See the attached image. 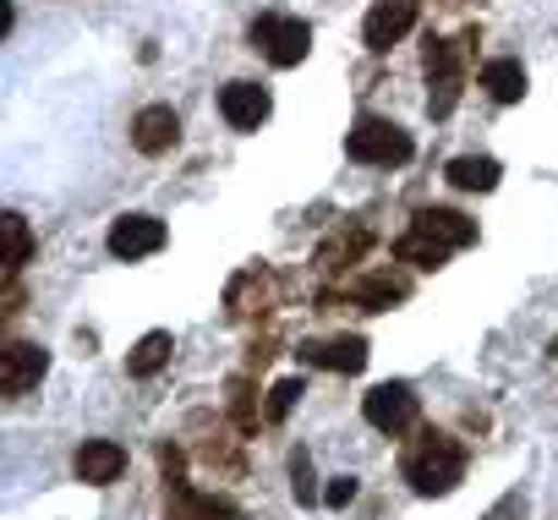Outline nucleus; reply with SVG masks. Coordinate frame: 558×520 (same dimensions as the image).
<instances>
[{
	"label": "nucleus",
	"mask_w": 558,
	"mask_h": 520,
	"mask_svg": "<svg viewBox=\"0 0 558 520\" xmlns=\"http://www.w3.org/2000/svg\"><path fill=\"white\" fill-rule=\"evenodd\" d=\"M405 482L422 493V498H444L465 482V449L449 438V433H422L411 449H405Z\"/></svg>",
	"instance_id": "1"
},
{
	"label": "nucleus",
	"mask_w": 558,
	"mask_h": 520,
	"mask_svg": "<svg viewBox=\"0 0 558 520\" xmlns=\"http://www.w3.org/2000/svg\"><path fill=\"white\" fill-rule=\"evenodd\" d=\"M465 45H476V28L465 39H427L422 50V77H427V116L444 121L460 105V77H465Z\"/></svg>",
	"instance_id": "2"
},
{
	"label": "nucleus",
	"mask_w": 558,
	"mask_h": 520,
	"mask_svg": "<svg viewBox=\"0 0 558 520\" xmlns=\"http://www.w3.org/2000/svg\"><path fill=\"white\" fill-rule=\"evenodd\" d=\"M345 154L356 165H405L411 159V137L384 121V116H356V126L345 132Z\"/></svg>",
	"instance_id": "3"
},
{
	"label": "nucleus",
	"mask_w": 558,
	"mask_h": 520,
	"mask_svg": "<svg viewBox=\"0 0 558 520\" xmlns=\"http://www.w3.org/2000/svg\"><path fill=\"white\" fill-rule=\"evenodd\" d=\"M252 45H257L279 72H291V66L307 61V50H313V28H307L302 17H257V23H252Z\"/></svg>",
	"instance_id": "4"
},
{
	"label": "nucleus",
	"mask_w": 558,
	"mask_h": 520,
	"mask_svg": "<svg viewBox=\"0 0 558 520\" xmlns=\"http://www.w3.org/2000/svg\"><path fill=\"white\" fill-rule=\"evenodd\" d=\"M362 416H367L378 433L400 438V433H411V427H416L422 406H416V389H411V384H378V389L362 400Z\"/></svg>",
	"instance_id": "5"
},
{
	"label": "nucleus",
	"mask_w": 558,
	"mask_h": 520,
	"mask_svg": "<svg viewBox=\"0 0 558 520\" xmlns=\"http://www.w3.org/2000/svg\"><path fill=\"white\" fill-rule=\"evenodd\" d=\"M45 367H50V351H45V346H34V340H12L7 351H0V395H7V400L28 395V389L45 378Z\"/></svg>",
	"instance_id": "6"
},
{
	"label": "nucleus",
	"mask_w": 558,
	"mask_h": 520,
	"mask_svg": "<svg viewBox=\"0 0 558 520\" xmlns=\"http://www.w3.org/2000/svg\"><path fill=\"white\" fill-rule=\"evenodd\" d=\"M411 28H416V0H378V7L367 12V23H362V45H367L373 56H384V50H395Z\"/></svg>",
	"instance_id": "7"
},
{
	"label": "nucleus",
	"mask_w": 558,
	"mask_h": 520,
	"mask_svg": "<svg viewBox=\"0 0 558 520\" xmlns=\"http://www.w3.org/2000/svg\"><path fill=\"white\" fill-rule=\"evenodd\" d=\"M268 110H274V99H268L263 83H225V88H219V116H225L235 132H257V126L268 121Z\"/></svg>",
	"instance_id": "8"
},
{
	"label": "nucleus",
	"mask_w": 558,
	"mask_h": 520,
	"mask_svg": "<svg viewBox=\"0 0 558 520\" xmlns=\"http://www.w3.org/2000/svg\"><path fill=\"white\" fill-rule=\"evenodd\" d=\"M165 246V225L154 219V214H121L116 225H110V252L116 257H148V252H159Z\"/></svg>",
	"instance_id": "9"
},
{
	"label": "nucleus",
	"mask_w": 558,
	"mask_h": 520,
	"mask_svg": "<svg viewBox=\"0 0 558 520\" xmlns=\"http://www.w3.org/2000/svg\"><path fill=\"white\" fill-rule=\"evenodd\" d=\"M302 362L313 367H329V373H362L367 367V340L362 335H335V340H302L296 351Z\"/></svg>",
	"instance_id": "10"
},
{
	"label": "nucleus",
	"mask_w": 558,
	"mask_h": 520,
	"mask_svg": "<svg viewBox=\"0 0 558 520\" xmlns=\"http://www.w3.org/2000/svg\"><path fill=\"white\" fill-rule=\"evenodd\" d=\"M72 471H77V482L105 487V482H116V476L126 471V449H121L116 438H88V444L72 455Z\"/></svg>",
	"instance_id": "11"
},
{
	"label": "nucleus",
	"mask_w": 558,
	"mask_h": 520,
	"mask_svg": "<svg viewBox=\"0 0 558 520\" xmlns=\"http://www.w3.org/2000/svg\"><path fill=\"white\" fill-rule=\"evenodd\" d=\"M175 137H181V121H175L170 105H148V110H137V121H132V143H137V154H165V148H175Z\"/></svg>",
	"instance_id": "12"
},
{
	"label": "nucleus",
	"mask_w": 558,
	"mask_h": 520,
	"mask_svg": "<svg viewBox=\"0 0 558 520\" xmlns=\"http://www.w3.org/2000/svg\"><path fill=\"white\" fill-rule=\"evenodd\" d=\"M170 520H241V509L214 498V493H197V487H186L175 476L170 482Z\"/></svg>",
	"instance_id": "13"
},
{
	"label": "nucleus",
	"mask_w": 558,
	"mask_h": 520,
	"mask_svg": "<svg viewBox=\"0 0 558 520\" xmlns=\"http://www.w3.org/2000/svg\"><path fill=\"white\" fill-rule=\"evenodd\" d=\"M416 230L433 235V241H444L449 252L476 241V219H465L460 208H438V203H433V208H416Z\"/></svg>",
	"instance_id": "14"
},
{
	"label": "nucleus",
	"mask_w": 558,
	"mask_h": 520,
	"mask_svg": "<svg viewBox=\"0 0 558 520\" xmlns=\"http://www.w3.org/2000/svg\"><path fill=\"white\" fill-rule=\"evenodd\" d=\"M405 297H411V280H405V275H389V269L351 286V302H356L362 313H389V307L405 302Z\"/></svg>",
	"instance_id": "15"
},
{
	"label": "nucleus",
	"mask_w": 558,
	"mask_h": 520,
	"mask_svg": "<svg viewBox=\"0 0 558 520\" xmlns=\"http://www.w3.org/2000/svg\"><path fill=\"white\" fill-rule=\"evenodd\" d=\"M367 246H373V230H335L324 246H318V269H329V275H340V269H351V264H362L367 257Z\"/></svg>",
	"instance_id": "16"
},
{
	"label": "nucleus",
	"mask_w": 558,
	"mask_h": 520,
	"mask_svg": "<svg viewBox=\"0 0 558 520\" xmlns=\"http://www.w3.org/2000/svg\"><path fill=\"white\" fill-rule=\"evenodd\" d=\"M449 186H460V192H493L498 186V159H487V154H460V159H449Z\"/></svg>",
	"instance_id": "17"
},
{
	"label": "nucleus",
	"mask_w": 558,
	"mask_h": 520,
	"mask_svg": "<svg viewBox=\"0 0 558 520\" xmlns=\"http://www.w3.org/2000/svg\"><path fill=\"white\" fill-rule=\"evenodd\" d=\"M482 88H487L498 105H520V99H525V66L509 61V56H498V61L482 66Z\"/></svg>",
	"instance_id": "18"
},
{
	"label": "nucleus",
	"mask_w": 558,
	"mask_h": 520,
	"mask_svg": "<svg viewBox=\"0 0 558 520\" xmlns=\"http://www.w3.org/2000/svg\"><path fill=\"white\" fill-rule=\"evenodd\" d=\"M444 257H449V246L433 241V235H422L416 225L395 241V264H411V269H444Z\"/></svg>",
	"instance_id": "19"
},
{
	"label": "nucleus",
	"mask_w": 558,
	"mask_h": 520,
	"mask_svg": "<svg viewBox=\"0 0 558 520\" xmlns=\"http://www.w3.org/2000/svg\"><path fill=\"white\" fill-rule=\"evenodd\" d=\"M170 351H175V340H170L165 329H154V335H143V340L132 346V356H126V373H132V378H154V373L170 362Z\"/></svg>",
	"instance_id": "20"
},
{
	"label": "nucleus",
	"mask_w": 558,
	"mask_h": 520,
	"mask_svg": "<svg viewBox=\"0 0 558 520\" xmlns=\"http://www.w3.org/2000/svg\"><path fill=\"white\" fill-rule=\"evenodd\" d=\"M0 230H7V280H17V269L34 257V235H28V219L23 214H7L0 219Z\"/></svg>",
	"instance_id": "21"
},
{
	"label": "nucleus",
	"mask_w": 558,
	"mask_h": 520,
	"mask_svg": "<svg viewBox=\"0 0 558 520\" xmlns=\"http://www.w3.org/2000/svg\"><path fill=\"white\" fill-rule=\"evenodd\" d=\"M307 395V384L302 378H279L274 389H268V422H286L291 411H296V400Z\"/></svg>",
	"instance_id": "22"
},
{
	"label": "nucleus",
	"mask_w": 558,
	"mask_h": 520,
	"mask_svg": "<svg viewBox=\"0 0 558 520\" xmlns=\"http://www.w3.org/2000/svg\"><path fill=\"white\" fill-rule=\"evenodd\" d=\"M291 476H296L291 487H296V498H302V504H318V498H324V493L313 487V455H307V449H296V455H291Z\"/></svg>",
	"instance_id": "23"
},
{
	"label": "nucleus",
	"mask_w": 558,
	"mask_h": 520,
	"mask_svg": "<svg viewBox=\"0 0 558 520\" xmlns=\"http://www.w3.org/2000/svg\"><path fill=\"white\" fill-rule=\"evenodd\" d=\"M356 493H362V487H356V476H329V487H324V504H329V509H345Z\"/></svg>",
	"instance_id": "24"
}]
</instances>
